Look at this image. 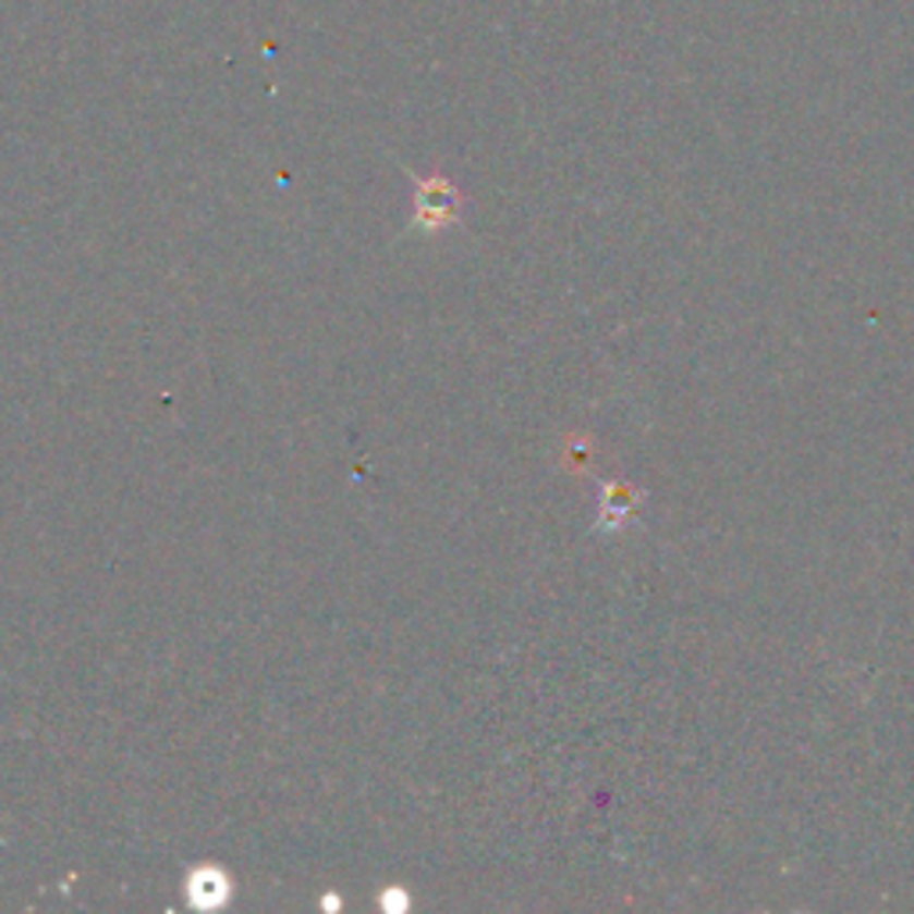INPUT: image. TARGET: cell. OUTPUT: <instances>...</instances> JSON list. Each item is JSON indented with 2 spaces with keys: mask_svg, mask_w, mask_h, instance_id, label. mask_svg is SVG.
Wrapping results in <instances>:
<instances>
[{
  "mask_svg": "<svg viewBox=\"0 0 914 914\" xmlns=\"http://www.w3.org/2000/svg\"><path fill=\"white\" fill-rule=\"evenodd\" d=\"M639 493L625 483H608L600 493V525L604 529H622L636 519Z\"/></svg>",
  "mask_w": 914,
  "mask_h": 914,
  "instance_id": "obj_1",
  "label": "cell"
},
{
  "mask_svg": "<svg viewBox=\"0 0 914 914\" xmlns=\"http://www.w3.org/2000/svg\"><path fill=\"white\" fill-rule=\"evenodd\" d=\"M454 204H458V193L447 179H426V183H418V218L447 222Z\"/></svg>",
  "mask_w": 914,
  "mask_h": 914,
  "instance_id": "obj_2",
  "label": "cell"
},
{
  "mask_svg": "<svg viewBox=\"0 0 914 914\" xmlns=\"http://www.w3.org/2000/svg\"><path fill=\"white\" fill-rule=\"evenodd\" d=\"M226 897H229V882H226L222 872H215V868L193 872V879H190V900H193V904H197V907H218V904H226Z\"/></svg>",
  "mask_w": 914,
  "mask_h": 914,
  "instance_id": "obj_3",
  "label": "cell"
}]
</instances>
